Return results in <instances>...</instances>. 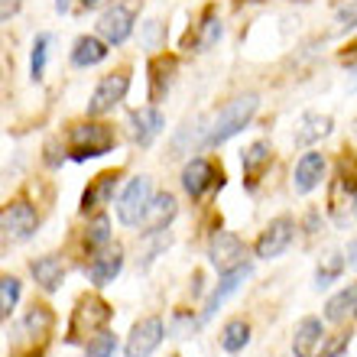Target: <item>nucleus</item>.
<instances>
[{
    "label": "nucleus",
    "mask_w": 357,
    "mask_h": 357,
    "mask_svg": "<svg viewBox=\"0 0 357 357\" xmlns=\"http://www.w3.org/2000/svg\"><path fill=\"white\" fill-rule=\"evenodd\" d=\"M257 107H260V98H257V94H241V98H234V101H227L225 107L218 111L215 121H211V130H208L205 146H221V143H227L231 137H237L247 123L254 121Z\"/></svg>",
    "instance_id": "f257e3e1"
},
{
    "label": "nucleus",
    "mask_w": 357,
    "mask_h": 357,
    "mask_svg": "<svg viewBox=\"0 0 357 357\" xmlns=\"http://www.w3.org/2000/svg\"><path fill=\"white\" fill-rule=\"evenodd\" d=\"M114 143H117V137H114V130L107 127V123H78V127H72V133H68V153H72V160L75 162H85V160H98V156H104V153L114 150Z\"/></svg>",
    "instance_id": "f03ea898"
},
{
    "label": "nucleus",
    "mask_w": 357,
    "mask_h": 357,
    "mask_svg": "<svg viewBox=\"0 0 357 357\" xmlns=\"http://www.w3.org/2000/svg\"><path fill=\"white\" fill-rule=\"evenodd\" d=\"M153 195H156V192H153L150 176L130 178L127 188L121 192V198H117V218H121V225H127V227L143 225V218H146V211H150Z\"/></svg>",
    "instance_id": "7ed1b4c3"
},
{
    "label": "nucleus",
    "mask_w": 357,
    "mask_h": 357,
    "mask_svg": "<svg viewBox=\"0 0 357 357\" xmlns=\"http://www.w3.org/2000/svg\"><path fill=\"white\" fill-rule=\"evenodd\" d=\"M114 309L98 296H85L78 299L75 312H72V325H68V341H78L85 335H101L104 325L111 321Z\"/></svg>",
    "instance_id": "20e7f679"
},
{
    "label": "nucleus",
    "mask_w": 357,
    "mask_h": 357,
    "mask_svg": "<svg viewBox=\"0 0 357 357\" xmlns=\"http://www.w3.org/2000/svg\"><path fill=\"white\" fill-rule=\"evenodd\" d=\"M0 227H3V241L10 244H23L36 234L39 227V211L29 205L26 198H17L3 208V218H0Z\"/></svg>",
    "instance_id": "39448f33"
},
{
    "label": "nucleus",
    "mask_w": 357,
    "mask_h": 357,
    "mask_svg": "<svg viewBox=\"0 0 357 357\" xmlns=\"http://www.w3.org/2000/svg\"><path fill=\"white\" fill-rule=\"evenodd\" d=\"M247 247L244 241L234 234V231H215L211 241H208V260L218 273H231L237 266H244L247 260Z\"/></svg>",
    "instance_id": "423d86ee"
},
{
    "label": "nucleus",
    "mask_w": 357,
    "mask_h": 357,
    "mask_svg": "<svg viewBox=\"0 0 357 357\" xmlns=\"http://www.w3.org/2000/svg\"><path fill=\"white\" fill-rule=\"evenodd\" d=\"M166 338V325H162L160 315H146L130 328L127 335V344H123V357H150L153 351L162 344Z\"/></svg>",
    "instance_id": "0eeeda50"
},
{
    "label": "nucleus",
    "mask_w": 357,
    "mask_h": 357,
    "mask_svg": "<svg viewBox=\"0 0 357 357\" xmlns=\"http://www.w3.org/2000/svg\"><path fill=\"white\" fill-rule=\"evenodd\" d=\"M127 88H130V75L127 72H114V75H104L98 82V88L91 91V101H88V114L91 117H101V114L114 111L117 104L127 98Z\"/></svg>",
    "instance_id": "6e6552de"
},
{
    "label": "nucleus",
    "mask_w": 357,
    "mask_h": 357,
    "mask_svg": "<svg viewBox=\"0 0 357 357\" xmlns=\"http://www.w3.org/2000/svg\"><path fill=\"white\" fill-rule=\"evenodd\" d=\"M292 234H296V221H292L289 215L273 218L270 225L264 227V234L257 237V244H254L257 257H260V260H276V257L292 244Z\"/></svg>",
    "instance_id": "1a4fd4ad"
},
{
    "label": "nucleus",
    "mask_w": 357,
    "mask_h": 357,
    "mask_svg": "<svg viewBox=\"0 0 357 357\" xmlns=\"http://www.w3.org/2000/svg\"><path fill=\"white\" fill-rule=\"evenodd\" d=\"M98 33H101V39L107 46H123L133 33V10L127 3L107 7L101 13V20H98Z\"/></svg>",
    "instance_id": "9d476101"
},
{
    "label": "nucleus",
    "mask_w": 357,
    "mask_h": 357,
    "mask_svg": "<svg viewBox=\"0 0 357 357\" xmlns=\"http://www.w3.org/2000/svg\"><path fill=\"white\" fill-rule=\"evenodd\" d=\"M247 276H250V264L237 266V270H231V273H221V282H218L215 289H211V296L205 299V309H202V315H198V325H205V321L215 319V312L221 309V305H225V302L231 299L241 286H244Z\"/></svg>",
    "instance_id": "9b49d317"
},
{
    "label": "nucleus",
    "mask_w": 357,
    "mask_h": 357,
    "mask_svg": "<svg viewBox=\"0 0 357 357\" xmlns=\"http://www.w3.org/2000/svg\"><path fill=\"white\" fill-rule=\"evenodd\" d=\"M166 130V117L156 104H146V107H137L130 114V133L133 140L140 143V146H153V140Z\"/></svg>",
    "instance_id": "f8f14e48"
},
{
    "label": "nucleus",
    "mask_w": 357,
    "mask_h": 357,
    "mask_svg": "<svg viewBox=\"0 0 357 357\" xmlns=\"http://www.w3.org/2000/svg\"><path fill=\"white\" fill-rule=\"evenodd\" d=\"M321 344H325V325L315 315H305V319L296 325L292 331V354L296 357H319Z\"/></svg>",
    "instance_id": "ddd939ff"
},
{
    "label": "nucleus",
    "mask_w": 357,
    "mask_h": 357,
    "mask_svg": "<svg viewBox=\"0 0 357 357\" xmlns=\"http://www.w3.org/2000/svg\"><path fill=\"white\" fill-rule=\"evenodd\" d=\"M321 176H325V156L315 150L302 153L299 162H296V172H292V188L299 195H309L312 188H319Z\"/></svg>",
    "instance_id": "4468645a"
},
{
    "label": "nucleus",
    "mask_w": 357,
    "mask_h": 357,
    "mask_svg": "<svg viewBox=\"0 0 357 357\" xmlns=\"http://www.w3.org/2000/svg\"><path fill=\"white\" fill-rule=\"evenodd\" d=\"M176 215H178L176 195H172V192H156L150 202V211L143 218V234H160V231H166Z\"/></svg>",
    "instance_id": "2eb2a0df"
},
{
    "label": "nucleus",
    "mask_w": 357,
    "mask_h": 357,
    "mask_svg": "<svg viewBox=\"0 0 357 357\" xmlns=\"http://www.w3.org/2000/svg\"><path fill=\"white\" fill-rule=\"evenodd\" d=\"M218 178L221 176H218L215 166L208 160H202V156H195V160L185 162V169H182V188H185L192 198H202Z\"/></svg>",
    "instance_id": "dca6fc26"
},
{
    "label": "nucleus",
    "mask_w": 357,
    "mask_h": 357,
    "mask_svg": "<svg viewBox=\"0 0 357 357\" xmlns=\"http://www.w3.org/2000/svg\"><path fill=\"white\" fill-rule=\"evenodd\" d=\"M123 270V247H107L101 254H94V260L88 264V280L94 286H107V282L117 280V273Z\"/></svg>",
    "instance_id": "f3484780"
},
{
    "label": "nucleus",
    "mask_w": 357,
    "mask_h": 357,
    "mask_svg": "<svg viewBox=\"0 0 357 357\" xmlns=\"http://www.w3.org/2000/svg\"><path fill=\"white\" fill-rule=\"evenodd\" d=\"M331 130H335V121H331L328 114H302L292 140H296V146H312V143L325 140Z\"/></svg>",
    "instance_id": "a211bd4d"
},
{
    "label": "nucleus",
    "mask_w": 357,
    "mask_h": 357,
    "mask_svg": "<svg viewBox=\"0 0 357 357\" xmlns=\"http://www.w3.org/2000/svg\"><path fill=\"white\" fill-rule=\"evenodd\" d=\"M117 172H101V176L94 178L91 185L85 188V195H82V215H88V211H98L101 205H107L114 195V188H117Z\"/></svg>",
    "instance_id": "6ab92c4d"
},
{
    "label": "nucleus",
    "mask_w": 357,
    "mask_h": 357,
    "mask_svg": "<svg viewBox=\"0 0 357 357\" xmlns=\"http://www.w3.org/2000/svg\"><path fill=\"white\" fill-rule=\"evenodd\" d=\"M29 273H33V280L39 282L43 292H56L62 286V280H66V266H62L59 257H39V260L29 264Z\"/></svg>",
    "instance_id": "aec40b11"
},
{
    "label": "nucleus",
    "mask_w": 357,
    "mask_h": 357,
    "mask_svg": "<svg viewBox=\"0 0 357 357\" xmlns=\"http://www.w3.org/2000/svg\"><path fill=\"white\" fill-rule=\"evenodd\" d=\"M208 130L211 127H205V117H195V121H188L182 130L176 133V140H172V153L169 156H185V153H192L195 146H205L208 140Z\"/></svg>",
    "instance_id": "412c9836"
},
{
    "label": "nucleus",
    "mask_w": 357,
    "mask_h": 357,
    "mask_svg": "<svg viewBox=\"0 0 357 357\" xmlns=\"http://www.w3.org/2000/svg\"><path fill=\"white\" fill-rule=\"evenodd\" d=\"M107 59V43L98 36H78L72 46V66L75 68H91Z\"/></svg>",
    "instance_id": "4be33fe9"
},
{
    "label": "nucleus",
    "mask_w": 357,
    "mask_h": 357,
    "mask_svg": "<svg viewBox=\"0 0 357 357\" xmlns=\"http://www.w3.org/2000/svg\"><path fill=\"white\" fill-rule=\"evenodd\" d=\"M270 156H273V146H270L266 140H254V143H250V146L244 150V156H241V166H244L247 185H254L257 178H260V172L266 169Z\"/></svg>",
    "instance_id": "5701e85b"
},
{
    "label": "nucleus",
    "mask_w": 357,
    "mask_h": 357,
    "mask_svg": "<svg viewBox=\"0 0 357 357\" xmlns=\"http://www.w3.org/2000/svg\"><path fill=\"white\" fill-rule=\"evenodd\" d=\"M348 315H357V282H348L344 289H338L325 302V319L328 321H344Z\"/></svg>",
    "instance_id": "b1692460"
},
{
    "label": "nucleus",
    "mask_w": 357,
    "mask_h": 357,
    "mask_svg": "<svg viewBox=\"0 0 357 357\" xmlns=\"http://www.w3.org/2000/svg\"><path fill=\"white\" fill-rule=\"evenodd\" d=\"M172 75H176V59H153L150 62V101H160L162 94L169 91Z\"/></svg>",
    "instance_id": "393cba45"
},
{
    "label": "nucleus",
    "mask_w": 357,
    "mask_h": 357,
    "mask_svg": "<svg viewBox=\"0 0 357 357\" xmlns=\"http://www.w3.org/2000/svg\"><path fill=\"white\" fill-rule=\"evenodd\" d=\"M247 344H250V325H247L244 319L227 321L225 331H221V348H225L227 354H241Z\"/></svg>",
    "instance_id": "a878e982"
},
{
    "label": "nucleus",
    "mask_w": 357,
    "mask_h": 357,
    "mask_svg": "<svg viewBox=\"0 0 357 357\" xmlns=\"http://www.w3.org/2000/svg\"><path fill=\"white\" fill-rule=\"evenodd\" d=\"M85 247L91 254H101V250L111 247V221H107V215H94L91 221H88Z\"/></svg>",
    "instance_id": "bb28decb"
},
{
    "label": "nucleus",
    "mask_w": 357,
    "mask_h": 357,
    "mask_svg": "<svg viewBox=\"0 0 357 357\" xmlns=\"http://www.w3.org/2000/svg\"><path fill=\"white\" fill-rule=\"evenodd\" d=\"M49 46H52V36H49V33H39V36L33 39V52H29V78H33V82H43V75H46Z\"/></svg>",
    "instance_id": "cd10ccee"
},
{
    "label": "nucleus",
    "mask_w": 357,
    "mask_h": 357,
    "mask_svg": "<svg viewBox=\"0 0 357 357\" xmlns=\"http://www.w3.org/2000/svg\"><path fill=\"white\" fill-rule=\"evenodd\" d=\"M221 33H225V26H221V20L215 17V13H208L205 20H202V26H198V39H195V49L198 52H205V49H211L221 39Z\"/></svg>",
    "instance_id": "c85d7f7f"
},
{
    "label": "nucleus",
    "mask_w": 357,
    "mask_h": 357,
    "mask_svg": "<svg viewBox=\"0 0 357 357\" xmlns=\"http://www.w3.org/2000/svg\"><path fill=\"white\" fill-rule=\"evenodd\" d=\"M49 328H52V312H49V305H33L29 315L23 319V331H26V335H46Z\"/></svg>",
    "instance_id": "c756f323"
},
{
    "label": "nucleus",
    "mask_w": 357,
    "mask_h": 357,
    "mask_svg": "<svg viewBox=\"0 0 357 357\" xmlns=\"http://www.w3.org/2000/svg\"><path fill=\"white\" fill-rule=\"evenodd\" d=\"M341 270H344V257L341 254H331L325 264L315 270V289H328L331 282L341 276Z\"/></svg>",
    "instance_id": "7c9ffc66"
},
{
    "label": "nucleus",
    "mask_w": 357,
    "mask_h": 357,
    "mask_svg": "<svg viewBox=\"0 0 357 357\" xmlns=\"http://www.w3.org/2000/svg\"><path fill=\"white\" fill-rule=\"evenodd\" d=\"M114 354H117V338H114V331H107V328H104L101 335H94L85 344V357H114Z\"/></svg>",
    "instance_id": "2f4dec72"
},
{
    "label": "nucleus",
    "mask_w": 357,
    "mask_h": 357,
    "mask_svg": "<svg viewBox=\"0 0 357 357\" xmlns=\"http://www.w3.org/2000/svg\"><path fill=\"white\" fill-rule=\"evenodd\" d=\"M17 302H20V280L17 276H3L0 280V312H3V319H10Z\"/></svg>",
    "instance_id": "473e14b6"
},
{
    "label": "nucleus",
    "mask_w": 357,
    "mask_h": 357,
    "mask_svg": "<svg viewBox=\"0 0 357 357\" xmlns=\"http://www.w3.org/2000/svg\"><path fill=\"white\" fill-rule=\"evenodd\" d=\"M335 23H338V29H354L357 26V0H351V3L338 7V13H335Z\"/></svg>",
    "instance_id": "72a5a7b5"
},
{
    "label": "nucleus",
    "mask_w": 357,
    "mask_h": 357,
    "mask_svg": "<svg viewBox=\"0 0 357 357\" xmlns=\"http://www.w3.org/2000/svg\"><path fill=\"white\" fill-rule=\"evenodd\" d=\"M160 39H162V26L153 20V23H146V46L150 49H156L160 46Z\"/></svg>",
    "instance_id": "f704fd0d"
},
{
    "label": "nucleus",
    "mask_w": 357,
    "mask_h": 357,
    "mask_svg": "<svg viewBox=\"0 0 357 357\" xmlns=\"http://www.w3.org/2000/svg\"><path fill=\"white\" fill-rule=\"evenodd\" d=\"M348 341H351V335H341V338H338V341H331L328 348L321 351V357H338V354H341V351L348 348Z\"/></svg>",
    "instance_id": "c9c22d12"
},
{
    "label": "nucleus",
    "mask_w": 357,
    "mask_h": 357,
    "mask_svg": "<svg viewBox=\"0 0 357 357\" xmlns=\"http://www.w3.org/2000/svg\"><path fill=\"white\" fill-rule=\"evenodd\" d=\"M20 10V0H3V10H0V20H3V23H7L10 17H13V13H17Z\"/></svg>",
    "instance_id": "e433bc0d"
},
{
    "label": "nucleus",
    "mask_w": 357,
    "mask_h": 357,
    "mask_svg": "<svg viewBox=\"0 0 357 357\" xmlns=\"http://www.w3.org/2000/svg\"><path fill=\"white\" fill-rule=\"evenodd\" d=\"M107 3H114V0H82V10H101Z\"/></svg>",
    "instance_id": "4c0bfd02"
},
{
    "label": "nucleus",
    "mask_w": 357,
    "mask_h": 357,
    "mask_svg": "<svg viewBox=\"0 0 357 357\" xmlns=\"http://www.w3.org/2000/svg\"><path fill=\"white\" fill-rule=\"evenodd\" d=\"M52 7H56V13H68V10H72V0H52Z\"/></svg>",
    "instance_id": "58836bf2"
}]
</instances>
